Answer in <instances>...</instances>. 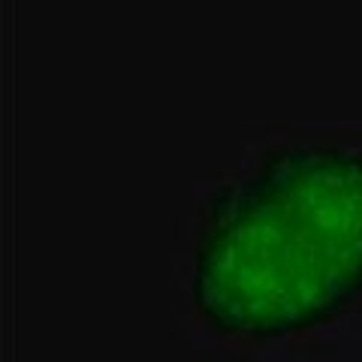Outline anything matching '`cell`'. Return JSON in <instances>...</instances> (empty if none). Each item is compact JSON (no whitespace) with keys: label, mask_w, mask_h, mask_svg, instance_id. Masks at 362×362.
I'll use <instances>...</instances> for the list:
<instances>
[{"label":"cell","mask_w":362,"mask_h":362,"mask_svg":"<svg viewBox=\"0 0 362 362\" xmlns=\"http://www.w3.org/2000/svg\"><path fill=\"white\" fill-rule=\"evenodd\" d=\"M194 305L211 329L284 338L362 296V154L302 145L269 154L211 199Z\"/></svg>","instance_id":"1"}]
</instances>
